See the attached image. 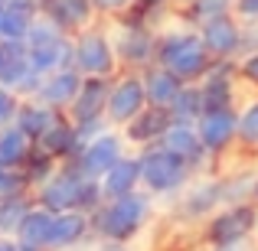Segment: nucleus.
<instances>
[{
  "label": "nucleus",
  "instance_id": "1",
  "mask_svg": "<svg viewBox=\"0 0 258 251\" xmlns=\"http://www.w3.org/2000/svg\"><path fill=\"white\" fill-rule=\"evenodd\" d=\"M157 215V199L147 189H134L118 199H105L92 212V235L95 241H118V245H134L147 225Z\"/></svg>",
  "mask_w": 258,
  "mask_h": 251
},
{
  "label": "nucleus",
  "instance_id": "2",
  "mask_svg": "<svg viewBox=\"0 0 258 251\" xmlns=\"http://www.w3.org/2000/svg\"><path fill=\"white\" fill-rule=\"evenodd\" d=\"M157 62L167 65L176 78H183L186 85L203 82L216 59L209 56V49L203 46L200 30L180 23V26H164L157 33Z\"/></svg>",
  "mask_w": 258,
  "mask_h": 251
},
{
  "label": "nucleus",
  "instance_id": "3",
  "mask_svg": "<svg viewBox=\"0 0 258 251\" xmlns=\"http://www.w3.org/2000/svg\"><path fill=\"white\" fill-rule=\"evenodd\" d=\"M138 157H141V189H147L157 202L160 199L170 202L196 176L186 160L176 157L173 150H167L164 144L144 147V150H138Z\"/></svg>",
  "mask_w": 258,
  "mask_h": 251
},
{
  "label": "nucleus",
  "instance_id": "4",
  "mask_svg": "<svg viewBox=\"0 0 258 251\" xmlns=\"http://www.w3.org/2000/svg\"><path fill=\"white\" fill-rule=\"evenodd\" d=\"M219 206H226V193H222V173H200L189 180V186L180 196L170 199V219L180 225L200 228Z\"/></svg>",
  "mask_w": 258,
  "mask_h": 251
},
{
  "label": "nucleus",
  "instance_id": "5",
  "mask_svg": "<svg viewBox=\"0 0 258 251\" xmlns=\"http://www.w3.org/2000/svg\"><path fill=\"white\" fill-rule=\"evenodd\" d=\"M252 235H258V202H226L196 228V245L213 248Z\"/></svg>",
  "mask_w": 258,
  "mask_h": 251
},
{
  "label": "nucleus",
  "instance_id": "6",
  "mask_svg": "<svg viewBox=\"0 0 258 251\" xmlns=\"http://www.w3.org/2000/svg\"><path fill=\"white\" fill-rule=\"evenodd\" d=\"M72 69L82 72V75H101V78L118 75L121 65H118V52H114L111 26L92 23L72 36Z\"/></svg>",
  "mask_w": 258,
  "mask_h": 251
},
{
  "label": "nucleus",
  "instance_id": "7",
  "mask_svg": "<svg viewBox=\"0 0 258 251\" xmlns=\"http://www.w3.org/2000/svg\"><path fill=\"white\" fill-rule=\"evenodd\" d=\"M26 52H30V62L39 75L69 69L72 65V36L39 13L33 20L30 33H26Z\"/></svg>",
  "mask_w": 258,
  "mask_h": 251
},
{
  "label": "nucleus",
  "instance_id": "8",
  "mask_svg": "<svg viewBox=\"0 0 258 251\" xmlns=\"http://www.w3.org/2000/svg\"><path fill=\"white\" fill-rule=\"evenodd\" d=\"M108 92H111V78H101V75H85L82 88H79L76 101L66 114L72 118L79 137L92 140L95 134L108 131Z\"/></svg>",
  "mask_w": 258,
  "mask_h": 251
},
{
  "label": "nucleus",
  "instance_id": "9",
  "mask_svg": "<svg viewBox=\"0 0 258 251\" xmlns=\"http://www.w3.org/2000/svg\"><path fill=\"white\" fill-rule=\"evenodd\" d=\"M157 33L160 30L131 23V20H111V39L121 69L144 72L147 65L157 62Z\"/></svg>",
  "mask_w": 258,
  "mask_h": 251
},
{
  "label": "nucleus",
  "instance_id": "10",
  "mask_svg": "<svg viewBox=\"0 0 258 251\" xmlns=\"http://www.w3.org/2000/svg\"><path fill=\"white\" fill-rule=\"evenodd\" d=\"M124 153H131V147H127L124 134H121V127H108V131L95 134L92 140H85L82 150H79L76 160H69L72 166H79L85 176H95V180H101V176L108 173L114 163H118Z\"/></svg>",
  "mask_w": 258,
  "mask_h": 251
},
{
  "label": "nucleus",
  "instance_id": "11",
  "mask_svg": "<svg viewBox=\"0 0 258 251\" xmlns=\"http://www.w3.org/2000/svg\"><path fill=\"white\" fill-rule=\"evenodd\" d=\"M203 147L209 150V157L219 163L229 153H235L239 144V105L235 108H216V111H203V118L196 121Z\"/></svg>",
  "mask_w": 258,
  "mask_h": 251
},
{
  "label": "nucleus",
  "instance_id": "12",
  "mask_svg": "<svg viewBox=\"0 0 258 251\" xmlns=\"http://www.w3.org/2000/svg\"><path fill=\"white\" fill-rule=\"evenodd\" d=\"M85 180L88 176L79 166L62 163L49 180L39 183V186L33 189V199H36V206L49 209V212H69V209H79V196H82Z\"/></svg>",
  "mask_w": 258,
  "mask_h": 251
},
{
  "label": "nucleus",
  "instance_id": "13",
  "mask_svg": "<svg viewBox=\"0 0 258 251\" xmlns=\"http://www.w3.org/2000/svg\"><path fill=\"white\" fill-rule=\"evenodd\" d=\"M147 108V88L141 72H127L121 69L111 78V92H108V124L111 127H124L131 118H138Z\"/></svg>",
  "mask_w": 258,
  "mask_h": 251
},
{
  "label": "nucleus",
  "instance_id": "14",
  "mask_svg": "<svg viewBox=\"0 0 258 251\" xmlns=\"http://www.w3.org/2000/svg\"><path fill=\"white\" fill-rule=\"evenodd\" d=\"M39 82H43V75L33 69L26 43L4 39V43H0V85L13 88L20 98H36Z\"/></svg>",
  "mask_w": 258,
  "mask_h": 251
},
{
  "label": "nucleus",
  "instance_id": "15",
  "mask_svg": "<svg viewBox=\"0 0 258 251\" xmlns=\"http://www.w3.org/2000/svg\"><path fill=\"white\" fill-rule=\"evenodd\" d=\"M203 92V108L206 111H216V108H235L239 101V59H216L213 69L203 75V82H196Z\"/></svg>",
  "mask_w": 258,
  "mask_h": 251
},
{
  "label": "nucleus",
  "instance_id": "16",
  "mask_svg": "<svg viewBox=\"0 0 258 251\" xmlns=\"http://www.w3.org/2000/svg\"><path fill=\"white\" fill-rule=\"evenodd\" d=\"M203 46L213 59H239L245 52V23L235 20V13H219L200 26Z\"/></svg>",
  "mask_w": 258,
  "mask_h": 251
},
{
  "label": "nucleus",
  "instance_id": "17",
  "mask_svg": "<svg viewBox=\"0 0 258 251\" xmlns=\"http://www.w3.org/2000/svg\"><path fill=\"white\" fill-rule=\"evenodd\" d=\"M160 144L167 147V150H173L176 157H183L189 163V170H193L196 176L200 173H213L216 166V160L209 157V150L203 147V140H200V131H196V124H173L167 127V134H164V140Z\"/></svg>",
  "mask_w": 258,
  "mask_h": 251
},
{
  "label": "nucleus",
  "instance_id": "18",
  "mask_svg": "<svg viewBox=\"0 0 258 251\" xmlns=\"http://www.w3.org/2000/svg\"><path fill=\"white\" fill-rule=\"evenodd\" d=\"M95 241L92 235V215L79 212V209H69V212H56L52 215V228H49V241H46V251H76Z\"/></svg>",
  "mask_w": 258,
  "mask_h": 251
},
{
  "label": "nucleus",
  "instance_id": "19",
  "mask_svg": "<svg viewBox=\"0 0 258 251\" xmlns=\"http://www.w3.org/2000/svg\"><path fill=\"white\" fill-rule=\"evenodd\" d=\"M170 124H173V118H170V111H167V108L147 105L138 118H131L124 127H121V134H124V140H127V147H131V150H144V147L160 144Z\"/></svg>",
  "mask_w": 258,
  "mask_h": 251
},
{
  "label": "nucleus",
  "instance_id": "20",
  "mask_svg": "<svg viewBox=\"0 0 258 251\" xmlns=\"http://www.w3.org/2000/svg\"><path fill=\"white\" fill-rule=\"evenodd\" d=\"M43 17L52 20L59 30H66L69 36L82 33L85 26L98 23V13H95L92 0H43Z\"/></svg>",
  "mask_w": 258,
  "mask_h": 251
},
{
  "label": "nucleus",
  "instance_id": "21",
  "mask_svg": "<svg viewBox=\"0 0 258 251\" xmlns=\"http://www.w3.org/2000/svg\"><path fill=\"white\" fill-rule=\"evenodd\" d=\"M82 72H76L69 65V69H59V72H49V75H43V82H39V92L36 98L43 101V105L56 108V111H69L72 101H76L79 88H82Z\"/></svg>",
  "mask_w": 258,
  "mask_h": 251
},
{
  "label": "nucleus",
  "instance_id": "22",
  "mask_svg": "<svg viewBox=\"0 0 258 251\" xmlns=\"http://www.w3.org/2000/svg\"><path fill=\"white\" fill-rule=\"evenodd\" d=\"M36 144L43 147V150H49L52 157L59 160V163H69V160L79 157V150H82L85 140L79 137V131H76V124H72V118L62 111L56 121H52V127L36 140Z\"/></svg>",
  "mask_w": 258,
  "mask_h": 251
},
{
  "label": "nucleus",
  "instance_id": "23",
  "mask_svg": "<svg viewBox=\"0 0 258 251\" xmlns=\"http://www.w3.org/2000/svg\"><path fill=\"white\" fill-rule=\"evenodd\" d=\"M98 183H101L105 199H118V196H127V193H134V189H141V157H138V150L124 153Z\"/></svg>",
  "mask_w": 258,
  "mask_h": 251
},
{
  "label": "nucleus",
  "instance_id": "24",
  "mask_svg": "<svg viewBox=\"0 0 258 251\" xmlns=\"http://www.w3.org/2000/svg\"><path fill=\"white\" fill-rule=\"evenodd\" d=\"M39 13H43L39 0H7L4 10H0V36L26 43V33H30L33 20Z\"/></svg>",
  "mask_w": 258,
  "mask_h": 251
},
{
  "label": "nucleus",
  "instance_id": "25",
  "mask_svg": "<svg viewBox=\"0 0 258 251\" xmlns=\"http://www.w3.org/2000/svg\"><path fill=\"white\" fill-rule=\"evenodd\" d=\"M144 88H147V105H157V108H170L173 105V98L183 92V78H176L167 65H160V62H154V65H147L144 72Z\"/></svg>",
  "mask_w": 258,
  "mask_h": 251
},
{
  "label": "nucleus",
  "instance_id": "26",
  "mask_svg": "<svg viewBox=\"0 0 258 251\" xmlns=\"http://www.w3.org/2000/svg\"><path fill=\"white\" fill-rule=\"evenodd\" d=\"M59 114H62V111L43 105L39 98H23V101H20V111H17V121H13V124H17L20 131H23L33 144H36V140L52 127V121H56Z\"/></svg>",
  "mask_w": 258,
  "mask_h": 251
},
{
  "label": "nucleus",
  "instance_id": "27",
  "mask_svg": "<svg viewBox=\"0 0 258 251\" xmlns=\"http://www.w3.org/2000/svg\"><path fill=\"white\" fill-rule=\"evenodd\" d=\"M235 153L248 160H258V95L239 105V144Z\"/></svg>",
  "mask_w": 258,
  "mask_h": 251
},
{
  "label": "nucleus",
  "instance_id": "28",
  "mask_svg": "<svg viewBox=\"0 0 258 251\" xmlns=\"http://www.w3.org/2000/svg\"><path fill=\"white\" fill-rule=\"evenodd\" d=\"M33 150V140L20 131L17 124H7L0 127V166H10V170H23L26 157Z\"/></svg>",
  "mask_w": 258,
  "mask_h": 251
},
{
  "label": "nucleus",
  "instance_id": "29",
  "mask_svg": "<svg viewBox=\"0 0 258 251\" xmlns=\"http://www.w3.org/2000/svg\"><path fill=\"white\" fill-rule=\"evenodd\" d=\"M235 0H189V4H183L180 10H176V20L186 26H193V30H200L206 20L219 17V13H229L232 10Z\"/></svg>",
  "mask_w": 258,
  "mask_h": 251
},
{
  "label": "nucleus",
  "instance_id": "30",
  "mask_svg": "<svg viewBox=\"0 0 258 251\" xmlns=\"http://www.w3.org/2000/svg\"><path fill=\"white\" fill-rule=\"evenodd\" d=\"M170 111V118L176 121V124H196V121L203 118V92L200 85H183V92L173 98V105L167 108Z\"/></svg>",
  "mask_w": 258,
  "mask_h": 251
},
{
  "label": "nucleus",
  "instance_id": "31",
  "mask_svg": "<svg viewBox=\"0 0 258 251\" xmlns=\"http://www.w3.org/2000/svg\"><path fill=\"white\" fill-rule=\"evenodd\" d=\"M36 206L33 193H23V196H10V199H0V235H17L20 222L26 219V212Z\"/></svg>",
  "mask_w": 258,
  "mask_h": 251
},
{
  "label": "nucleus",
  "instance_id": "32",
  "mask_svg": "<svg viewBox=\"0 0 258 251\" xmlns=\"http://www.w3.org/2000/svg\"><path fill=\"white\" fill-rule=\"evenodd\" d=\"M62 166L56 157H52L49 150H43L39 144H33V150H30V157H26V163H23V173H26V180H30V186L36 189L39 183H46L56 170Z\"/></svg>",
  "mask_w": 258,
  "mask_h": 251
},
{
  "label": "nucleus",
  "instance_id": "33",
  "mask_svg": "<svg viewBox=\"0 0 258 251\" xmlns=\"http://www.w3.org/2000/svg\"><path fill=\"white\" fill-rule=\"evenodd\" d=\"M33 193L30 180H26L23 170H10V166H0V199H10V196H23Z\"/></svg>",
  "mask_w": 258,
  "mask_h": 251
},
{
  "label": "nucleus",
  "instance_id": "34",
  "mask_svg": "<svg viewBox=\"0 0 258 251\" xmlns=\"http://www.w3.org/2000/svg\"><path fill=\"white\" fill-rule=\"evenodd\" d=\"M20 101H23V98H20L13 88L0 85V127H7V124H13V121H17Z\"/></svg>",
  "mask_w": 258,
  "mask_h": 251
},
{
  "label": "nucleus",
  "instance_id": "35",
  "mask_svg": "<svg viewBox=\"0 0 258 251\" xmlns=\"http://www.w3.org/2000/svg\"><path fill=\"white\" fill-rule=\"evenodd\" d=\"M239 78H242L245 88H252V92L258 95V49L239 56Z\"/></svg>",
  "mask_w": 258,
  "mask_h": 251
},
{
  "label": "nucleus",
  "instance_id": "36",
  "mask_svg": "<svg viewBox=\"0 0 258 251\" xmlns=\"http://www.w3.org/2000/svg\"><path fill=\"white\" fill-rule=\"evenodd\" d=\"M92 4H95V13H98L101 20H118L134 0H92Z\"/></svg>",
  "mask_w": 258,
  "mask_h": 251
},
{
  "label": "nucleus",
  "instance_id": "37",
  "mask_svg": "<svg viewBox=\"0 0 258 251\" xmlns=\"http://www.w3.org/2000/svg\"><path fill=\"white\" fill-rule=\"evenodd\" d=\"M232 13H235V20H242L245 26H258V0H235Z\"/></svg>",
  "mask_w": 258,
  "mask_h": 251
},
{
  "label": "nucleus",
  "instance_id": "38",
  "mask_svg": "<svg viewBox=\"0 0 258 251\" xmlns=\"http://www.w3.org/2000/svg\"><path fill=\"white\" fill-rule=\"evenodd\" d=\"M203 251H258V235L239 238V241H226V245H213V248H203Z\"/></svg>",
  "mask_w": 258,
  "mask_h": 251
},
{
  "label": "nucleus",
  "instance_id": "39",
  "mask_svg": "<svg viewBox=\"0 0 258 251\" xmlns=\"http://www.w3.org/2000/svg\"><path fill=\"white\" fill-rule=\"evenodd\" d=\"M95 251H138L134 245H118V241H98Z\"/></svg>",
  "mask_w": 258,
  "mask_h": 251
},
{
  "label": "nucleus",
  "instance_id": "40",
  "mask_svg": "<svg viewBox=\"0 0 258 251\" xmlns=\"http://www.w3.org/2000/svg\"><path fill=\"white\" fill-rule=\"evenodd\" d=\"M0 251H17V241L10 235H0Z\"/></svg>",
  "mask_w": 258,
  "mask_h": 251
},
{
  "label": "nucleus",
  "instance_id": "41",
  "mask_svg": "<svg viewBox=\"0 0 258 251\" xmlns=\"http://www.w3.org/2000/svg\"><path fill=\"white\" fill-rule=\"evenodd\" d=\"M151 4H160V7H170L173 0H151Z\"/></svg>",
  "mask_w": 258,
  "mask_h": 251
},
{
  "label": "nucleus",
  "instance_id": "42",
  "mask_svg": "<svg viewBox=\"0 0 258 251\" xmlns=\"http://www.w3.org/2000/svg\"><path fill=\"white\" fill-rule=\"evenodd\" d=\"M180 251H203V248H200V245H196V248H180Z\"/></svg>",
  "mask_w": 258,
  "mask_h": 251
},
{
  "label": "nucleus",
  "instance_id": "43",
  "mask_svg": "<svg viewBox=\"0 0 258 251\" xmlns=\"http://www.w3.org/2000/svg\"><path fill=\"white\" fill-rule=\"evenodd\" d=\"M173 4H176V7H183V4H189V0H173Z\"/></svg>",
  "mask_w": 258,
  "mask_h": 251
},
{
  "label": "nucleus",
  "instance_id": "44",
  "mask_svg": "<svg viewBox=\"0 0 258 251\" xmlns=\"http://www.w3.org/2000/svg\"><path fill=\"white\" fill-rule=\"evenodd\" d=\"M0 10H4V7H0ZM0 43H4V36H0Z\"/></svg>",
  "mask_w": 258,
  "mask_h": 251
},
{
  "label": "nucleus",
  "instance_id": "45",
  "mask_svg": "<svg viewBox=\"0 0 258 251\" xmlns=\"http://www.w3.org/2000/svg\"><path fill=\"white\" fill-rule=\"evenodd\" d=\"M4 4H7V0H0V7H4Z\"/></svg>",
  "mask_w": 258,
  "mask_h": 251
},
{
  "label": "nucleus",
  "instance_id": "46",
  "mask_svg": "<svg viewBox=\"0 0 258 251\" xmlns=\"http://www.w3.org/2000/svg\"><path fill=\"white\" fill-rule=\"evenodd\" d=\"M39 4H43V0H39Z\"/></svg>",
  "mask_w": 258,
  "mask_h": 251
}]
</instances>
